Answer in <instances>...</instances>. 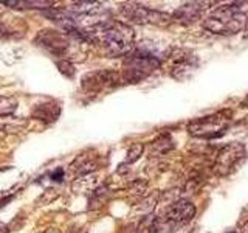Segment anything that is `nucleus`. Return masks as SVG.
<instances>
[{
  "label": "nucleus",
  "instance_id": "obj_1",
  "mask_svg": "<svg viewBox=\"0 0 248 233\" xmlns=\"http://www.w3.org/2000/svg\"><path fill=\"white\" fill-rule=\"evenodd\" d=\"M87 44L98 45L108 58L127 56L130 51H134L135 31L127 23L108 19L90 31Z\"/></svg>",
  "mask_w": 248,
  "mask_h": 233
},
{
  "label": "nucleus",
  "instance_id": "obj_2",
  "mask_svg": "<svg viewBox=\"0 0 248 233\" xmlns=\"http://www.w3.org/2000/svg\"><path fill=\"white\" fill-rule=\"evenodd\" d=\"M248 23V2H230L217 6L203 20V28L214 34H236Z\"/></svg>",
  "mask_w": 248,
  "mask_h": 233
},
{
  "label": "nucleus",
  "instance_id": "obj_3",
  "mask_svg": "<svg viewBox=\"0 0 248 233\" xmlns=\"http://www.w3.org/2000/svg\"><path fill=\"white\" fill-rule=\"evenodd\" d=\"M161 59L152 51L143 49H137L130 51L127 56H124L121 80L129 84L141 83L146 78H149L155 70L160 68Z\"/></svg>",
  "mask_w": 248,
  "mask_h": 233
},
{
  "label": "nucleus",
  "instance_id": "obj_4",
  "mask_svg": "<svg viewBox=\"0 0 248 233\" xmlns=\"http://www.w3.org/2000/svg\"><path fill=\"white\" fill-rule=\"evenodd\" d=\"M194 215H196V207L192 202L178 199L163 210L161 215L155 216V229L157 233H174L191 222Z\"/></svg>",
  "mask_w": 248,
  "mask_h": 233
},
{
  "label": "nucleus",
  "instance_id": "obj_5",
  "mask_svg": "<svg viewBox=\"0 0 248 233\" xmlns=\"http://www.w3.org/2000/svg\"><path fill=\"white\" fill-rule=\"evenodd\" d=\"M232 118V114L230 111H220L213 115L202 116V118L192 120L188 124L189 134L199 138H216L225 134L228 129Z\"/></svg>",
  "mask_w": 248,
  "mask_h": 233
},
{
  "label": "nucleus",
  "instance_id": "obj_6",
  "mask_svg": "<svg viewBox=\"0 0 248 233\" xmlns=\"http://www.w3.org/2000/svg\"><path fill=\"white\" fill-rule=\"evenodd\" d=\"M120 13L127 20H130L132 23H138V25L165 27V25H168V23L172 22L169 14L152 10V8H147L141 3H135V2L120 3Z\"/></svg>",
  "mask_w": 248,
  "mask_h": 233
},
{
  "label": "nucleus",
  "instance_id": "obj_7",
  "mask_svg": "<svg viewBox=\"0 0 248 233\" xmlns=\"http://www.w3.org/2000/svg\"><path fill=\"white\" fill-rule=\"evenodd\" d=\"M247 157V150L240 143H228L217 152L213 171L217 176H228L232 171H236L244 163Z\"/></svg>",
  "mask_w": 248,
  "mask_h": 233
},
{
  "label": "nucleus",
  "instance_id": "obj_8",
  "mask_svg": "<svg viewBox=\"0 0 248 233\" xmlns=\"http://www.w3.org/2000/svg\"><path fill=\"white\" fill-rule=\"evenodd\" d=\"M36 44L44 49L51 56L59 59H68V53L72 50V37L65 34L64 31L58 30H41L36 36Z\"/></svg>",
  "mask_w": 248,
  "mask_h": 233
},
{
  "label": "nucleus",
  "instance_id": "obj_9",
  "mask_svg": "<svg viewBox=\"0 0 248 233\" xmlns=\"http://www.w3.org/2000/svg\"><path fill=\"white\" fill-rule=\"evenodd\" d=\"M121 81V75L113 70H96V72H90L82 78L81 89L85 95L95 97L118 87Z\"/></svg>",
  "mask_w": 248,
  "mask_h": 233
},
{
  "label": "nucleus",
  "instance_id": "obj_10",
  "mask_svg": "<svg viewBox=\"0 0 248 233\" xmlns=\"http://www.w3.org/2000/svg\"><path fill=\"white\" fill-rule=\"evenodd\" d=\"M170 61V75L175 80H185L191 75V72L197 68V59L188 50L177 49L169 56Z\"/></svg>",
  "mask_w": 248,
  "mask_h": 233
},
{
  "label": "nucleus",
  "instance_id": "obj_11",
  "mask_svg": "<svg viewBox=\"0 0 248 233\" xmlns=\"http://www.w3.org/2000/svg\"><path fill=\"white\" fill-rule=\"evenodd\" d=\"M205 5H208V3H205V2L185 3V5H182L180 8H178V10L172 16H170V19L180 22V23H183V25H189V23L196 22L202 16V13L205 11V8H206Z\"/></svg>",
  "mask_w": 248,
  "mask_h": 233
},
{
  "label": "nucleus",
  "instance_id": "obj_12",
  "mask_svg": "<svg viewBox=\"0 0 248 233\" xmlns=\"http://www.w3.org/2000/svg\"><path fill=\"white\" fill-rule=\"evenodd\" d=\"M0 3L14 10H50L54 5V2L46 0H2Z\"/></svg>",
  "mask_w": 248,
  "mask_h": 233
},
{
  "label": "nucleus",
  "instance_id": "obj_13",
  "mask_svg": "<svg viewBox=\"0 0 248 233\" xmlns=\"http://www.w3.org/2000/svg\"><path fill=\"white\" fill-rule=\"evenodd\" d=\"M59 114H61V106H59V103H56V101H51L50 104H39L33 111L34 118L42 120L45 123L56 121Z\"/></svg>",
  "mask_w": 248,
  "mask_h": 233
},
{
  "label": "nucleus",
  "instance_id": "obj_14",
  "mask_svg": "<svg viewBox=\"0 0 248 233\" xmlns=\"http://www.w3.org/2000/svg\"><path fill=\"white\" fill-rule=\"evenodd\" d=\"M17 109V100L14 97H0V118L11 116Z\"/></svg>",
  "mask_w": 248,
  "mask_h": 233
},
{
  "label": "nucleus",
  "instance_id": "obj_15",
  "mask_svg": "<svg viewBox=\"0 0 248 233\" xmlns=\"http://www.w3.org/2000/svg\"><path fill=\"white\" fill-rule=\"evenodd\" d=\"M27 121H17L14 118V116H3V118H0V129L3 132H19L23 126H25Z\"/></svg>",
  "mask_w": 248,
  "mask_h": 233
},
{
  "label": "nucleus",
  "instance_id": "obj_16",
  "mask_svg": "<svg viewBox=\"0 0 248 233\" xmlns=\"http://www.w3.org/2000/svg\"><path fill=\"white\" fill-rule=\"evenodd\" d=\"M137 233H157V229H155V216L154 215L144 216L138 224Z\"/></svg>",
  "mask_w": 248,
  "mask_h": 233
},
{
  "label": "nucleus",
  "instance_id": "obj_17",
  "mask_svg": "<svg viewBox=\"0 0 248 233\" xmlns=\"http://www.w3.org/2000/svg\"><path fill=\"white\" fill-rule=\"evenodd\" d=\"M56 66L59 68V72L67 78H73L76 73V68L72 62H70V59H58Z\"/></svg>",
  "mask_w": 248,
  "mask_h": 233
},
{
  "label": "nucleus",
  "instance_id": "obj_18",
  "mask_svg": "<svg viewBox=\"0 0 248 233\" xmlns=\"http://www.w3.org/2000/svg\"><path fill=\"white\" fill-rule=\"evenodd\" d=\"M144 151V146L141 143H135L130 146V150L127 151V157H126V162L124 163H134L140 159V155L143 154Z\"/></svg>",
  "mask_w": 248,
  "mask_h": 233
},
{
  "label": "nucleus",
  "instance_id": "obj_19",
  "mask_svg": "<svg viewBox=\"0 0 248 233\" xmlns=\"http://www.w3.org/2000/svg\"><path fill=\"white\" fill-rule=\"evenodd\" d=\"M64 177H65V171L62 168H58V169H54L50 173V179L54 182H62L64 181Z\"/></svg>",
  "mask_w": 248,
  "mask_h": 233
},
{
  "label": "nucleus",
  "instance_id": "obj_20",
  "mask_svg": "<svg viewBox=\"0 0 248 233\" xmlns=\"http://www.w3.org/2000/svg\"><path fill=\"white\" fill-rule=\"evenodd\" d=\"M10 229H8V225L5 222H0V233H8Z\"/></svg>",
  "mask_w": 248,
  "mask_h": 233
},
{
  "label": "nucleus",
  "instance_id": "obj_21",
  "mask_svg": "<svg viewBox=\"0 0 248 233\" xmlns=\"http://www.w3.org/2000/svg\"><path fill=\"white\" fill-rule=\"evenodd\" d=\"M44 233H62L59 229H56V227H50V229H46Z\"/></svg>",
  "mask_w": 248,
  "mask_h": 233
},
{
  "label": "nucleus",
  "instance_id": "obj_22",
  "mask_svg": "<svg viewBox=\"0 0 248 233\" xmlns=\"http://www.w3.org/2000/svg\"><path fill=\"white\" fill-rule=\"evenodd\" d=\"M242 107H248V97L242 101Z\"/></svg>",
  "mask_w": 248,
  "mask_h": 233
},
{
  "label": "nucleus",
  "instance_id": "obj_23",
  "mask_svg": "<svg viewBox=\"0 0 248 233\" xmlns=\"http://www.w3.org/2000/svg\"><path fill=\"white\" fill-rule=\"evenodd\" d=\"M245 28H247V34H245V37L248 39V23H247V27H245Z\"/></svg>",
  "mask_w": 248,
  "mask_h": 233
},
{
  "label": "nucleus",
  "instance_id": "obj_24",
  "mask_svg": "<svg viewBox=\"0 0 248 233\" xmlns=\"http://www.w3.org/2000/svg\"><path fill=\"white\" fill-rule=\"evenodd\" d=\"M228 233H239V232H236V230H231V232H228Z\"/></svg>",
  "mask_w": 248,
  "mask_h": 233
}]
</instances>
